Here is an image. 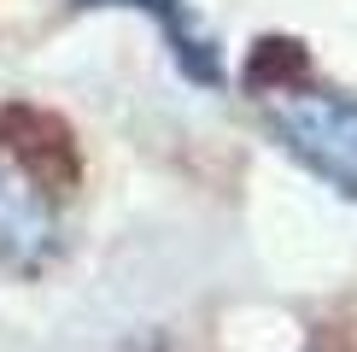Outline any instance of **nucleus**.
<instances>
[{"instance_id": "nucleus-3", "label": "nucleus", "mask_w": 357, "mask_h": 352, "mask_svg": "<svg viewBox=\"0 0 357 352\" xmlns=\"http://www.w3.org/2000/svg\"><path fill=\"white\" fill-rule=\"evenodd\" d=\"M123 6H141V12H153L158 18V29L170 36V47H176V59L188 65V77H199V82H217V53H211V41L193 29V18H188V6L182 0H123Z\"/></svg>"}, {"instance_id": "nucleus-2", "label": "nucleus", "mask_w": 357, "mask_h": 352, "mask_svg": "<svg viewBox=\"0 0 357 352\" xmlns=\"http://www.w3.org/2000/svg\"><path fill=\"white\" fill-rule=\"evenodd\" d=\"M47 241V205L24 176H0V264H18Z\"/></svg>"}, {"instance_id": "nucleus-1", "label": "nucleus", "mask_w": 357, "mask_h": 352, "mask_svg": "<svg viewBox=\"0 0 357 352\" xmlns=\"http://www.w3.org/2000/svg\"><path fill=\"white\" fill-rule=\"evenodd\" d=\"M275 141L299 165H310L328 188L357 200V100L340 88H305V82H275L264 88Z\"/></svg>"}]
</instances>
